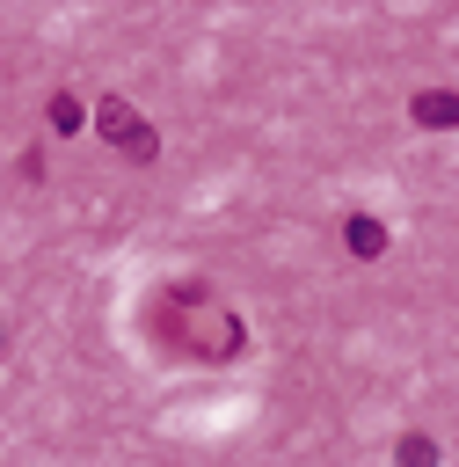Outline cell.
Here are the masks:
<instances>
[{
    "label": "cell",
    "mask_w": 459,
    "mask_h": 467,
    "mask_svg": "<svg viewBox=\"0 0 459 467\" xmlns=\"http://www.w3.org/2000/svg\"><path fill=\"white\" fill-rule=\"evenodd\" d=\"M95 131H102L131 168H153V161H160V131H153L124 95H102V102H95Z\"/></svg>",
    "instance_id": "1"
},
{
    "label": "cell",
    "mask_w": 459,
    "mask_h": 467,
    "mask_svg": "<svg viewBox=\"0 0 459 467\" xmlns=\"http://www.w3.org/2000/svg\"><path fill=\"white\" fill-rule=\"evenodd\" d=\"M408 117L423 131H459V95L452 88H423V95H408Z\"/></svg>",
    "instance_id": "2"
},
{
    "label": "cell",
    "mask_w": 459,
    "mask_h": 467,
    "mask_svg": "<svg viewBox=\"0 0 459 467\" xmlns=\"http://www.w3.org/2000/svg\"><path fill=\"white\" fill-rule=\"evenodd\" d=\"M342 241H350L364 263H372V255H386V226H379L372 212H350V219H342Z\"/></svg>",
    "instance_id": "3"
},
{
    "label": "cell",
    "mask_w": 459,
    "mask_h": 467,
    "mask_svg": "<svg viewBox=\"0 0 459 467\" xmlns=\"http://www.w3.org/2000/svg\"><path fill=\"white\" fill-rule=\"evenodd\" d=\"M51 124H58V131H80V102H73V95H66V88H58V95H51Z\"/></svg>",
    "instance_id": "4"
},
{
    "label": "cell",
    "mask_w": 459,
    "mask_h": 467,
    "mask_svg": "<svg viewBox=\"0 0 459 467\" xmlns=\"http://www.w3.org/2000/svg\"><path fill=\"white\" fill-rule=\"evenodd\" d=\"M393 452H401V460H415V467H430V460H437V445H430V438H401Z\"/></svg>",
    "instance_id": "5"
},
{
    "label": "cell",
    "mask_w": 459,
    "mask_h": 467,
    "mask_svg": "<svg viewBox=\"0 0 459 467\" xmlns=\"http://www.w3.org/2000/svg\"><path fill=\"white\" fill-rule=\"evenodd\" d=\"M0 350H7V336H0Z\"/></svg>",
    "instance_id": "6"
}]
</instances>
